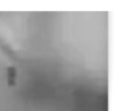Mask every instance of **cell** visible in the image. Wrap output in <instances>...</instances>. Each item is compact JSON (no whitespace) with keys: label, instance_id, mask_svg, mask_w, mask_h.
Instances as JSON below:
<instances>
[{"label":"cell","instance_id":"obj_1","mask_svg":"<svg viewBox=\"0 0 127 111\" xmlns=\"http://www.w3.org/2000/svg\"><path fill=\"white\" fill-rule=\"evenodd\" d=\"M15 78H16V69L13 67L8 68V81H9V85H15Z\"/></svg>","mask_w":127,"mask_h":111}]
</instances>
